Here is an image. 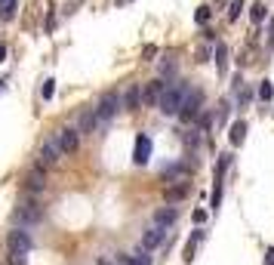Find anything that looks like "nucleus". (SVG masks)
<instances>
[{
	"label": "nucleus",
	"mask_w": 274,
	"mask_h": 265,
	"mask_svg": "<svg viewBox=\"0 0 274 265\" xmlns=\"http://www.w3.org/2000/svg\"><path fill=\"white\" fill-rule=\"evenodd\" d=\"M185 96H188V87H185V84H167V90H164V96H161V111H164L167 118L179 115Z\"/></svg>",
	"instance_id": "obj_1"
},
{
	"label": "nucleus",
	"mask_w": 274,
	"mask_h": 265,
	"mask_svg": "<svg viewBox=\"0 0 274 265\" xmlns=\"http://www.w3.org/2000/svg\"><path fill=\"white\" fill-rule=\"evenodd\" d=\"M16 222H22V225H37V222H41L44 219V207L41 204H37L34 198H22L19 204H16Z\"/></svg>",
	"instance_id": "obj_2"
},
{
	"label": "nucleus",
	"mask_w": 274,
	"mask_h": 265,
	"mask_svg": "<svg viewBox=\"0 0 274 265\" xmlns=\"http://www.w3.org/2000/svg\"><path fill=\"white\" fill-rule=\"evenodd\" d=\"M201 105H204V93H201V90H188V96H185V102H182V111H179L182 124L198 121V115H201Z\"/></svg>",
	"instance_id": "obj_3"
},
{
	"label": "nucleus",
	"mask_w": 274,
	"mask_h": 265,
	"mask_svg": "<svg viewBox=\"0 0 274 265\" xmlns=\"http://www.w3.org/2000/svg\"><path fill=\"white\" fill-rule=\"evenodd\" d=\"M121 105H124V102H121V96H117L114 90L102 93V99H99V105H96V118H99V121H111Z\"/></svg>",
	"instance_id": "obj_4"
},
{
	"label": "nucleus",
	"mask_w": 274,
	"mask_h": 265,
	"mask_svg": "<svg viewBox=\"0 0 274 265\" xmlns=\"http://www.w3.org/2000/svg\"><path fill=\"white\" fill-rule=\"evenodd\" d=\"M53 136H56V142L62 148V155H74L77 151V127H59Z\"/></svg>",
	"instance_id": "obj_5"
},
{
	"label": "nucleus",
	"mask_w": 274,
	"mask_h": 265,
	"mask_svg": "<svg viewBox=\"0 0 274 265\" xmlns=\"http://www.w3.org/2000/svg\"><path fill=\"white\" fill-rule=\"evenodd\" d=\"M59 158H62V148H59L56 136H50V139L41 145V167H53Z\"/></svg>",
	"instance_id": "obj_6"
},
{
	"label": "nucleus",
	"mask_w": 274,
	"mask_h": 265,
	"mask_svg": "<svg viewBox=\"0 0 274 265\" xmlns=\"http://www.w3.org/2000/svg\"><path fill=\"white\" fill-rule=\"evenodd\" d=\"M47 188V173H44V167H37V170H31L28 176H25V192L28 195H37V192H44Z\"/></svg>",
	"instance_id": "obj_7"
},
{
	"label": "nucleus",
	"mask_w": 274,
	"mask_h": 265,
	"mask_svg": "<svg viewBox=\"0 0 274 265\" xmlns=\"http://www.w3.org/2000/svg\"><path fill=\"white\" fill-rule=\"evenodd\" d=\"M164 90H167V84H164V81H151V84L142 90V102H145V105H161Z\"/></svg>",
	"instance_id": "obj_8"
},
{
	"label": "nucleus",
	"mask_w": 274,
	"mask_h": 265,
	"mask_svg": "<svg viewBox=\"0 0 274 265\" xmlns=\"http://www.w3.org/2000/svg\"><path fill=\"white\" fill-rule=\"evenodd\" d=\"M164 179H167V182L188 185V179H191V167H185V164H173V167H167V170H164Z\"/></svg>",
	"instance_id": "obj_9"
},
{
	"label": "nucleus",
	"mask_w": 274,
	"mask_h": 265,
	"mask_svg": "<svg viewBox=\"0 0 274 265\" xmlns=\"http://www.w3.org/2000/svg\"><path fill=\"white\" fill-rule=\"evenodd\" d=\"M7 247H10V253H28L31 250V238L25 232H10L7 235Z\"/></svg>",
	"instance_id": "obj_10"
},
{
	"label": "nucleus",
	"mask_w": 274,
	"mask_h": 265,
	"mask_svg": "<svg viewBox=\"0 0 274 265\" xmlns=\"http://www.w3.org/2000/svg\"><path fill=\"white\" fill-rule=\"evenodd\" d=\"M148 158H151V139H148L145 133H139V136H136V151H133V161H136V164H148Z\"/></svg>",
	"instance_id": "obj_11"
},
{
	"label": "nucleus",
	"mask_w": 274,
	"mask_h": 265,
	"mask_svg": "<svg viewBox=\"0 0 274 265\" xmlns=\"http://www.w3.org/2000/svg\"><path fill=\"white\" fill-rule=\"evenodd\" d=\"M164 235H167V229H161V225H154V222H151V229L142 235V247H145V250H154V247L164 241Z\"/></svg>",
	"instance_id": "obj_12"
},
{
	"label": "nucleus",
	"mask_w": 274,
	"mask_h": 265,
	"mask_svg": "<svg viewBox=\"0 0 274 265\" xmlns=\"http://www.w3.org/2000/svg\"><path fill=\"white\" fill-rule=\"evenodd\" d=\"M96 124H99L96 108H87V111H81V118H77V133H93Z\"/></svg>",
	"instance_id": "obj_13"
},
{
	"label": "nucleus",
	"mask_w": 274,
	"mask_h": 265,
	"mask_svg": "<svg viewBox=\"0 0 274 265\" xmlns=\"http://www.w3.org/2000/svg\"><path fill=\"white\" fill-rule=\"evenodd\" d=\"M139 102H142V87H139V84H130L127 93H124V108H127V111H136Z\"/></svg>",
	"instance_id": "obj_14"
},
{
	"label": "nucleus",
	"mask_w": 274,
	"mask_h": 265,
	"mask_svg": "<svg viewBox=\"0 0 274 265\" xmlns=\"http://www.w3.org/2000/svg\"><path fill=\"white\" fill-rule=\"evenodd\" d=\"M176 207H161L158 213H154V225H161V229H170V225L176 222Z\"/></svg>",
	"instance_id": "obj_15"
},
{
	"label": "nucleus",
	"mask_w": 274,
	"mask_h": 265,
	"mask_svg": "<svg viewBox=\"0 0 274 265\" xmlns=\"http://www.w3.org/2000/svg\"><path fill=\"white\" fill-rule=\"evenodd\" d=\"M247 133H250V127H247V121H238L231 127V145L238 148V145H244V139H247Z\"/></svg>",
	"instance_id": "obj_16"
},
{
	"label": "nucleus",
	"mask_w": 274,
	"mask_h": 265,
	"mask_svg": "<svg viewBox=\"0 0 274 265\" xmlns=\"http://www.w3.org/2000/svg\"><path fill=\"white\" fill-rule=\"evenodd\" d=\"M19 10V0H0V22H13Z\"/></svg>",
	"instance_id": "obj_17"
},
{
	"label": "nucleus",
	"mask_w": 274,
	"mask_h": 265,
	"mask_svg": "<svg viewBox=\"0 0 274 265\" xmlns=\"http://www.w3.org/2000/svg\"><path fill=\"white\" fill-rule=\"evenodd\" d=\"M216 68H219V78L228 71V47H225V44L216 47Z\"/></svg>",
	"instance_id": "obj_18"
},
{
	"label": "nucleus",
	"mask_w": 274,
	"mask_h": 265,
	"mask_svg": "<svg viewBox=\"0 0 274 265\" xmlns=\"http://www.w3.org/2000/svg\"><path fill=\"white\" fill-rule=\"evenodd\" d=\"M201 238H204V232H194V235L188 238L185 253H182V259H185V262H191V259H194V250H198V241H201Z\"/></svg>",
	"instance_id": "obj_19"
},
{
	"label": "nucleus",
	"mask_w": 274,
	"mask_h": 265,
	"mask_svg": "<svg viewBox=\"0 0 274 265\" xmlns=\"http://www.w3.org/2000/svg\"><path fill=\"white\" fill-rule=\"evenodd\" d=\"M185 195H188V185H176V188L170 185V188H167V204H179Z\"/></svg>",
	"instance_id": "obj_20"
},
{
	"label": "nucleus",
	"mask_w": 274,
	"mask_h": 265,
	"mask_svg": "<svg viewBox=\"0 0 274 265\" xmlns=\"http://www.w3.org/2000/svg\"><path fill=\"white\" fill-rule=\"evenodd\" d=\"M41 7H44V0H34V4H31V10L25 16V28L28 31H34V19H37V13H41Z\"/></svg>",
	"instance_id": "obj_21"
},
{
	"label": "nucleus",
	"mask_w": 274,
	"mask_h": 265,
	"mask_svg": "<svg viewBox=\"0 0 274 265\" xmlns=\"http://www.w3.org/2000/svg\"><path fill=\"white\" fill-rule=\"evenodd\" d=\"M265 16H268V7H265V4H253V10H250V19L259 25V22H265Z\"/></svg>",
	"instance_id": "obj_22"
},
{
	"label": "nucleus",
	"mask_w": 274,
	"mask_h": 265,
	"mask_svg": "<svg viewBox=\"0 0 274 265\" xmlns=\"http://www.w3.org/2000/svg\"><path fill=\"white\" fill-rule=\"evenodd\" d=\"M271 96H274L271 81H262V87H259V99H262V102H271Z\"/></svg>",
	"instance_id": "obj_23"
},
{
	"label": "nucleus",
	"mask_w": 274,
	"mask_h": 265,
	"mask_svg": "<svg viewBox=\"0 0 274 265\" xmlns=\"http://www.w3.org/2000/svg\"><path fill=\"white\" fill-rule=\"evenodd\" d=\"M241 10H244V0H231V10H228V19L238 22L241 19Z\"/></svg>",
	"instance_id": "obj_24"
},
{
	"label": "nucleus",
	"mask_w": 274,
	"mask_h": 265,
	"mask_svg": "<svg viewBox=\"0 0 274 265\" xmlns=\"http://www.w3.org/2000/svg\"><path fill=\"white\" fill-rule=\"evenodd\" d=\"M53 93H56V81H44L41 96H44V99H53Z\"/></svg>",
	"instance_id": "obj_25"
},
{
	"label": "nucleus",
	"mask_w": 274,
	"mask_h": 265,
	"mask_svg": "<svg viewBox=\"0 0 274 265\" xmlns=\"http://www.w3.org/2000/svg\"><path fill=\"white\" fill-rule=\"evenodd\" d=\"M194 19H198L201 25H204V22H210V7H201L198 13H194Z\"/></svg>",
	"instance_id": "obj_26"
},
{
	"label": "nucleus",
	"mask_w": 274,
	"mask_h": 265,
	"mask_svg": "<svg viewBox=\"0 0 274 265\" xmlns=\"http://www.w3.org/2000/svg\"><path fill=\"white\" fill-rule=\"evenodd\" d=\"M191 219H194V225H201V222H207V210H194V213H191Z\"/></svg>",
	"instance_id": "obj_27"
},
{
	"label": "nucleus",
	"mask_w": 274,
	"mask_h": 265,
	"mask_svg": "<svg viewBox=\"0 0 274 265\" xmlns=\"http://www.w3.org/2000/svg\"><path fill=\"white\" fill-rule=\"evenodd\" d=\"M154 56H158V47H154V44H148V47L142 50V59H154Z\"/></svg>",
	"instance_id": "obj_28"
},
{
	"label": "nucleus",
	"mask_w": 274,
	"mask_h": 265,
	"mask_svg": "<svg viewBox=\"0 0 274 265\" xmlns=\"http://www.w3.org/2000/svg\"><path fill=\"white\" fill-rule=\"evenodd\" d=\"M10 265H25V253H10Z\"/></svg>",
	"instance_id": "obj_29"
},
{
	"label": "nucleus",
	"mask_w": 274,
	"mask_h": 265,
	"mask_svg": "<svg viewBox=\"0 0 274 265\" xmlns=\"http://www.w3.org/2000/svg\"><path fill=\"white\" fill-rule=\"evenodd\" d=\"M207 56H210V50H207V47H201V50H198V62H207Z\"/></svg>",
	"instance_id": "obj_30"
},
{
	"label": "nucleus",
	"mask_w": 274,
	"mask_h": 265,
	"mask_svg": "<svg viewBox=\"0 0 274 265\" xmlns=\"http://www.w3.org/2000/svg\"><path fill=\"white\" fill-rule=\"evenodd\" d=\"M265 265H274V247H271V250L265 253Z\"/></svg>",
	"instance_id": "obj_31"
},
{
	"label": "nucleus",
	"mask_w": 274,
	"mask_h": 265,
	"mask_svg": "<svg viewBox=\"0 0 274 265\" xmlns=\"http://www.w3.org/2000/svg\"><path fill=\"white\" fill-rule=\"evenodd\" d=\"M4 59H7V47H4V44H0V62H4Z\"/></svg>",
	"instance_id": "obj_32"
},
{
	"label": "nucleus",
	"mask_w": 274,
	"mask_h": 265,
	"mask_svg": "<svg viewBox=\"0 0 274 265\" xmlns=\"http://www.w3.org/2000/svg\"><path fill=\"white\" fill-rule=\"evenodd\" d=\"M0 93H4V81H0Z\"/></svg>",
	"instance_id": "obj_33"
},
{
	"label": "nucleus",
	"mask_w": 274,
	"mask_h": 265,
	"mask_svg": "<svg viewBox=\"0 0 274 265\" xmlns=\"http://www.w3.org/2000/svg\"><path fill=\"white\" fill-rule=\"evenodd\" d=\"M222 4H225V0H222Z\"/></svg>",
	"instance_id": "obj_34"
}]
</instances>
